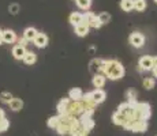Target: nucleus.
<instances>
[{
	"label": "nucleus",
	"mask_w": 157,
	"mask_h": 136,
	"mask_svg": "<svg viewBox=\"0 0 157 136\" xmlns=\"http://www.w3.org/2000/svg\"><path fill=\"white\" fill-rule=\"evenodd\" d=\"M102 75L108 78L109 80H119L126 75V68L119 60H105L104 59V67H102Z\"/></svg>",
	"instance_id": "f257e3e1"
},
{
	"label": "nucleus",
	"mask_w": 157,
	"mask_h": 136,
	"mask_svg": "<svg viewBox=\"0 0 157 136\" xmlns=\"http://www.w3.org/2000/svg\"><path fill=\"white\" fill-rule=\"evenodd\" d=\"M152 117V106L149 102H137L135 104V120H147Z\"/></svg>",
	"instance_id": "f03ea898"
},
{
	"label": "nucleus",
	"mask_w": 157,
	"mask_h": 136,
	"mask_svg": "<svg viewBox=\"0 0 157 136\" xmlns=\"http://www.w3.org/2000/svg\"><path fill=\"white\" fill-rule=\"evenodd\" d=\"M123 128H124L126 131L135 132V134H138V132H141V134H145V132L147 131V128H149V124H147V121H144V120H137V121H127L124 125H123Z\"/></svg>",
	"instance_id": "7ed1b4c3"
},
{
	"label": "nucleus",
	"mask_w": 157,
	"mask_h": 136,
	"mask_svg": "<svg viewBox=\"0 0 157 136\" xmlns=\"http://www.w3.org/2000/svg\"><path fill=\"white\" fill-rule=\"evenodd\" d=\"M83 112H85V105H83L82 101H71L70 102V106H68V112H67L68 114L79 119L83 114Z\"/></svg>",
	"instance_id": "20e7f679"
},
{
	"label": "nucleus",
	"mask_w": 157,
	"mask_h": 136,
	"mask_svg": "<svg viewBox=\"0 0 157 136\" xmlns=\"http://www.w3.org/2000/svg\"><path fill=\"white\" fill-rule=\"evenodd\" d=\"M83 19H85V22L89 25V27H92V29H100L102 26L98 17L94 13H92V11H86V13L83 14Z\"/></svg>",
	"instance_id": "39448f33"
},
{
	"label": "nucleus",
	"mask_w": 157,
	"mask_h": 136,
	"mask_svg": "<svg viewBox=\"0 0 157 136\" xmlns=\"http://www.w3.org/2000/svg\"><path fill=\"white\" fill-rule=\"evenodd\" d=\"M145 35L142 34V33H140V31H132L131 34H130V37H128V42H130V45L131 46H134V48H142L144 45H145Z\"/></svg>",
	"instance_id": "423d86ee"
},
{
	"label": "nucleus",
	"mask_w": 157,
	"mask_h": 136,
	"mask_svg": "<svg viewBox=\"0 0 157 136\" xmlns=\"http://www.w3.org/2000/svg\"><path fill=\"white\" fill-rule=\"evenodd\" d=\"M153 68V57L152 56H142L138 60V71L145 72V71H152Z\"/></svg>",
	"instance_id": "0eeeda50"
},
{
	"label": "nucleus",
	"mask_w": 157,
	"mask_h": 136,
	"mask_svg": "<svg viewBox=\"0 0 157 136\" xmlns=\"http://www.w3.org/2000/svg\"><path fill=\"white\" fill-rule=\"evenodd\" d=\"M102 67H104V59H93L92 61L89 63V71L92 72L93 75H98L102 74Z\"/></svg>",
	"instance_id": "6e6552de"
},
{
	"label": "nucleus",
	"mask_w": 157,
	"mask_h": 136,
	"mask_svg": "<svg viewBox=\"0 0 157 136\" xmlns=\"http://www.w3.org/2000/svg\"><path fill=\"white\" fill-rule=\"evenodd\" d=\"M70 102L71 99L70 98H62L56 105V110H57V114L59 116H63V114H67L68 112V106H70Z\"/></svg>",
	"instance_id": "1a4fd4ad"
},
{
	"label": "nucleus",
	"mask_w": 157,
	"mask_h": 136,
	"mask_svg": "<svg viewBox=\"0 0 157 136\" xmlns=\"http://www.w3.org/2000/svg\"><path fill=\"white\" fill-rule=\"evenodd\" d=\"M48 42H49V38H48V35L45 34V33H40V31H38L37 37L34 38V41H33V44H34L37 48H40V49H43V48H47Z\"/></svg>",
	"instance_id": "9d476101"
},
{
	"label": "nucleus",
	"mask_w": 157,
	"mask_h": 136,
	"mask_svg": "<svg viewBox=\"0 0 157 136\" xmlns=\"http://www.w3.org/2000/svg\"><path fill=\"white\" fill-rule=\"evenodd\" d=\"M90 95H92L93 101L96 102V104H102V102L105 101V98H107V93L104 91L102 89H96L93 90V91H90Z\"/></svg>",
	"instance_id": "9b49d317"
},
{
	"label": "nucleus",
	"mask_w": 157,
	"mask_h": 136,
	"mask_svg": "<svg viewBox=\"0 0 157 136\" xmlns=\"http://www.w3.org/2000/svg\"><path fill=\"white\" fill-rule=\"evenodd\" d=\"M17 40H18V37L14 30H10V29L3 30V42H6V44H14Z\"/></svg>",
	"instance_id": "f8f14e48"
},
{
	"label": "nucleus",
	"mask_w": 157,
	"mask_h": 136,
	"mask_svg": "<svg viewBox=\"0 0 157 136\" xmlns=\"http://www.w3.org/2000/svg\"><path fill=\"white\" fill-rule=\"evenodd\" d=\"M89 30H90V27H89V25H87L85 20H83L81 25L74 27V33L78 35V37H86V35L89 34Z\"/></svg>",
	"instance_id": "ddd939ff"
},
{
	"label": "nucleus",
	"mask_w": 157,
	"mask_h": 136,
	"mask_svg": "<svg viewBox=\"0 0 157 136\" xmlns=\"http://www.w3.org/2000/svg\"><path fill=\"white\" fill-rule=\"evenodd\" d=\"M37 34H38V30L36 29V27H26L25 29V31H23V38L25 40H28L29 42H33L34 41V38L37 37Z\"/></svg>",
	"instance_id": "4468645a"
},
{
	"label": "nucleus",
	"mask_w": 157,
	"mask_h": 136,
	"mask_svg": "<svg viewBox=\"0 0 157 136\" xmlns=\"http://www.w3.org/2000/svg\"><path fill=\"white\" fill-rule=\"evenodd\" d=\"M89 132L90 131H87L85 127L81 125V123H79L78 125H75V127H72V128H71L70 135L71 136H87V135H89Z\"/></svg>",
	"instance_id": "2eb2a0df"
},
{
	"label": "nucleus",
	"mask_w": 157,
	"mask_h": 136,
	"mask_svg": "<svg viewBox=\"0 0 157 136\" xmlns=\"http://www.w3.org/2000/svg\"><path fill=\"white\" fill-rule=\"evenodd\" d=\"M83 20H85L83 19V14H81V13H71L70 17H68V22H70L74 27L81 25Z\"/></svg>",
	"instance_id": "dca6fc26"
},
{
	"label": "nucleus",
	"mask_w": 157,
	"mask_h": 136,
	"mask_svg": "<svg viewBox=\"0 0 157 136\" xmlns=\"http://www.w3.org/2000/svg\"><path fill=\"white\" fill-rule=\"evenodd\" d=\"M105 82H107V78H105L102 74L93 75L92 84L96 87V89H101V87H104V86H105Z\"/></svg>",
	"instance_id": "f3484780"
},
{
	"label": "nucleus",
	"mask_w": 157,
	"mask_h": 136,
	"mask_svg": "<svg viewBox=\"0 0 157 136\" xmlns=\"http://www.w3.org/2000/svg\"><path fill=\"white\" fill-rule=\"evenodd\" d=\"M26 48L21 46V45H15V46L13 48V56L15 60H23V57H25L26 54Z\"/></svg>",
	"instance_id": "a211bd4d"
},
{
	"label": "nucleus",
	"mask_w": 157,
	"mask_h": 136,
	"mask_svg": "<svg viewBox=\"0 0 157 136\" xmlns=\"http://www.w3.org/2000/svg\"><path fill=\"white\" fill-rule=\"evenodd\" d=\"M82 97H83V91L79 89V87H74L68 91V98L71 101H82Z\"/></svg>",
	"instance_id": "6ab92c4d"
},
{
	"label": "nucleus",
	"mask_w": 157,
	"mask_h": 136,
	"mask_svg": "<svg viewBox=\"0 0 157 136\" xmlns=\"http://www.w3.org/2000/svg\"><path fill=\"white\" fill-rule=\"evenodd\" d=\"M8 106L13 112H21L23 109V101L21 98H13L11 102L8 104Z\"/></svg>",
	"instance_id": "aec40b11"
},
{
	"label": "nucleus",
	"mask_w": 157,
	"mask_h": 136,
	"mask_svg": "<svg viewBox=\"0 0 157 136\" xmlns=\"http://www.w3.org/2000/svg\"><path fill=\"white\" fill-rule=\"evenodd\" d=\"M126 121H127V119H126L123 114H120L119 112H115V113L112 114V123L115 124V125L123 127L126 124Z\"/></svg>",
	"instance_id": "412c9836"
},
{
	"label": "nucleus",
	"mask_w": 157,
	"mask_h": 136,
	"mask_svg": "<svg viewBox=\"0 0 157 136\" xmlns=\"http://www.w3.org/2000/svg\"><path fill=\"white\" fill-rule=\"evenodd\" d=\"M36 61H37V54L34 52H32V50L26 52L25 57H23V63L26 65H33V64H36Z\"/></svg>",
	"instance_id": "4be33fe9"
},
{
	"label": "nucleus",
	"mask_w": 157,
	"mask_h": 136,
	"mask_svg": "<svg viewBox=\"0 0 157 136\" xmlns=\"http://www.w3.org/2000/svg\"><path fill=\"white\" fill-rule=\"evenodd\" d=\"M142 87L145 90H153L156 87V79L152 76H147V78H144L142 80Z\"/></svg>",
	"instance_id": "5701e85b"
},
{
	"label": "nucleus",
	"mask_w": 157,
	"mask_h": 136,
	"mask_svg": "<svg viewBox=\"0 0 157 136\" xmlns=\"http://www.w3.org/2000/svg\"><path fill=\"white\" fill-rule=\"evenodd\" d=\"M126 98H127V102H130V104H135V102H138V91L134 89H128L126 91Z\"/></svg>",
	"instance_id": "b1692460"
},
{
	"label": "nucleus",
	"mask_w": 157,
	"mask_h": 136,
	"mask_svg": "<svg viewBox=\"0 0 157 136\" xmlns=\"http://www.w3.org/2000/svg\"><path fill=\"white\" fill-rule=\"evenodd\" d=\"M120 8L124 13H130L134 10V0H120Z\"/></svg>",
	"instance_id": "393cba45"
},
{
	"label": "nucleus",
	"mask_w": 157,
	"mask_h": 136,
	"mask_svg": "<svg viewBox=\"0 0 157 136\" xmlns=\"http://www.w3.org/2000/svg\"><path fill=\"white\" fill-rule=\"evenodd\" d=\"M59 124H60V116H59V114H57V116L49 117V119H48V121H47V125L51 129H56Z\"/></svg>",
	"instance_id": "a878e982"
},
{
	"label": "nucleus",
	"mask_w": 157,
	"mask_h": 136,
	"mask_svg": "<svg viewBox=\"0 0 157 136\" xmlns=\"http://www.w3.org/2000/svg\"><path fill=\"white\" fill-rule=\"evenodd\" d=\"M78 8L83 11H89V8L92 7V0H75Z\"/></svg>",
	"instance_id": "bb28decb"
},
{
	"label": "nucleus",
	"mask_w": 157,
	"mask_h": 136,
	"mask_svg": "<svg viewBox=\"0 0 157 136\" xmlns=\"http://www.w3.org/2000/svg\"><path fill=\"white\" fill-rule=\"evenodd\" d=\"M56 132H57L59 135H62V136L70 135L71 127H70V125H66V124H59V125H57V128H56Z\"/></svg>",
	"instance_id": "cd10ccee"
},
{
	"label": "nucleus",
	"mask_w": 157,
	"mask_h": 136,
	"mask_svg": "<svg viewBox=\"0 0 157 136\" xmlns=\"http://www.w3.org/2000/svg\"><path fill=\"white\" fill-rule=\"evenodd\" d=\"M146 7H147L146 0H134V10L135 11L142 13V11L146 10Z\"/></svg>",
	"instance_id": "c85d7f7f"
},
{
	"label": "nucleus",
	"mask_w": 157,
	"mask_h": 136,
	"mask_svg": "<svg viewBox=\"0 0 157 136\" xmlns=\"http://www.w3.org/2000/svg\"><path fill=\"white\" fill-rule=\"evenodd\" d=\"M13 98H14V97H13V94H11L10 91H2V93H0V102H3V104H7L8 105Z\"/></svg>",
	"instance_id": "c756f323"
},
{
	"label": "nucleus",
	"mask_w": 157,
	"mask_h": 136,
	"mask_svg": "<svg viewBox=\"0 0 157 136\" xmlns=\"http://www.w3.org/2000/svg\"><path fill=\"white\" fill-rule=\"evenodd\" d=\"M98 17V19H100V22H101V25H107V23H109L111 22V14H108V13H101L100 15H97Z\"/></svg>",
	"instance_id": "7c9ffc66"
},
{
	"label": "nucleus",
	"mask_w": 157,
	"mask_h": 136,
	"mask_svg": "<svg viewBox=\"0 0 157 136\" xmlns=\"http://www.w3.org/2000/svg\"><path fill=\"white\" fill-rule=\"evenodd\" d=\"M8 11H10L11 15H17L21 11L19 4H17V3H13V4H10V6H8Z\"/></svg>",
	"instance_id": "2f4dec72"
},
{
	"label": "nucleus",
	"mask_w": 157,
	"mask_h": 136,
	"mask_svg": "<svg viewBox=\"0 0 157 136\" xmlns=\"http://www.w3.org/2000/svg\"><path fill=\"white\" fill-rule=\"evenodd\" d=\"M8 127H10V121H8L7 119H3V120H0V134L2 132H6L8 129Z\"/></svg>",
	"instance_id": "473e14b6"
},
{
	"label": "nucleus",
	"mask_w": 157,
	"mask_h": 136,
	"mask_svg": "<svg viewBox=\"0 0 157 136\" xmlns=\"http://www.w3.org/2000/svg\"><path fill=\"white\" fill-rule=\"evenodd\" d=\"M18 42H19V44H18V45H21V46H23V48H26V45H29V44H28L29 41H28V40H25V38H23V37L21 38V40L18 41Z\"/></svg>",
	"instance_id": "72a5a7b5"
},
{
	"label": "nucleus",
	"mask_w": 157,
	"mask_h": 136,
	"mask_svg": "<svg viewBox=\"0 0 157 136\" xmlns=\"http://www.w3.org/2000/svg\"><path fill=\"white\" fill-rule=\"evenodd\" d=\"M4 117H6V112L3 109H0V120H3Z\"/></svg>",
	"instance_id": "f704fd0d"
},
{
	"label": "nucleus",
	"mask_w": 157,
	"mask_h": 136,
	"mask_svg": "<svg viewBox=\"0 0 157 136\" xmlns=\"http://www.w3.org/2000/svg\"><path fill=\"white\" fill-rule=\"evenodd\" d=\"M153 68H157V56L153 57ZM152 68V69H153Z\"/></svg>",
	"instance_id": "c9c22d12"
},
{
	"label": "nucleus",
	"mask_w": 157,
	"mask_h": 136,
	"mask_svg": "<svg viewBox=\"0 0 157 136\" xmlns=\"http://www.w3.org/2000/svg\"><path fill=\"white\" fill-rule=\"evenodd\" d=\"M3 44V30L0 29V45Z\"/></svg>",
	"instance_id": "e433bc0d"
},
{
	"label": "nucleus",
	"mask_w": 157,
	"mask_h": 136,
	"mask_svg": "<svg viewBox=\"0 0 157 136\" xmlns=\"http://www.w3.org/2000/svg\"><path fill=\"white\" fill-rule=\"evenodd\" d=\"M152 72H153V75H155V78L157 79V68H153V69H152Z\"/></svg>",
	"instance_id": "4c0bfd02"
},
{
	"label": "nucleus",
	"mask_w": 157,
	"mask_h": 136,
	"mask_svg": "<svg viewBox=\"0 0 157 136\" xmlns=\"http://www.w3.org/2000/svg\"><path fill=\"white\" fill-rule=\"evenodd\" d=\"M155 3H156V4H157V0H155Z\"/></svg>",
	"instance_id": "58836bf2"
}]
</instances>
